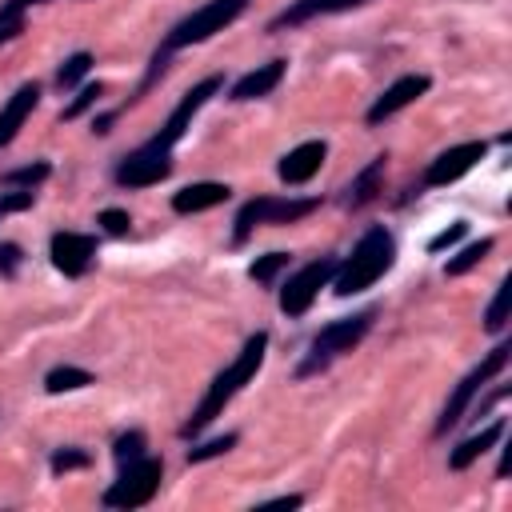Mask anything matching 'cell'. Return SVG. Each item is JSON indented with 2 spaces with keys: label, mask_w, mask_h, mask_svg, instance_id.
<instances>
[{
  "label": "cell",
  "mask_w": 512,
  "mask_h": 512,
  "mask_svg": "<svg viewBox=\"0 0 512 512\" xmlns=\"http://www.w3.org/2000/svg\"><path fill=\"white\" fill-rule=\"evenodd\" d=\"M464 232H468V224H464V220H456V224H448L444 232H436V236L428 240V252H444V248H452L456 240H464Z\"/></svg>",
  "instance_id": "1f68e13d"
},
{
  "label": "cell",
  "mask_w": 512,
  "mask_h": 512,
  "mask_svg": "<svg viewBox=\"0 0 512 512\" xmlns=\"http://www.w3.org/2000/svg\"><path fill=\"white\" fill-rule=\"evenodd\" d=\"M264 352H268V332H252L248 340H244V348L236 352V360L208 384V392H204V400L192 408V416L184 420V428H180V436H200L228 404H232V396L260 372V364H264Z\"/></svg>",
  "instance_id": "6da1fadb"
},
{
  "label": "cell",
  "mask_w": 512,
  "mask_h": 512,
  "mask_svg": "<svg viewBox=\"0 0 512 512\" xmlns=\"http://www.w3.org/2000/svg\"><path fill=\"white\" fill-rule=\"evenodd\" d=\"M316 208H320L316 196H256L236 212L232 244H244L260 224H292V220H304Z\"/></svg>",
  "instance_id": "5b68a950"
},
{
  "label": "cell",
  "mask_w": 512,
  "mask_h": 512,
  "mask_svg": "<svg viewBox=\"0 0 512 512\" xmlns=\"http://www.w3.org/2000/svg\"><path fill=\"white\" fill-rule=\"evenodd\" d=\"M36 104H40V84H36V80L20 84V88L8 96V104L0 108V148H8V144L16 140L20 124L32 116V108H36Z\"/></svg>",
  "instance_id": "2e32d148"
},
{
  "label": "cell",
  "mask_w": 512,
  "mask_h": 512,
  "mask_svg": "<svg viewBox=\"0 0 512 512\" xmlns=\"http://www.w3.org/2000/svg\"><path fill=\"white\" fill-rule=\"evenodd\" d=\"M160 476H164V464L156 456H140L132 464H120V476L104 488V504L108 508H144L156 488H160Z\"/></svg>",
  "instance_id": "52a82bcc"
},
{
  "label": "cell",
  "mask_w": 512,
  "mask_h": 512,
  "mask_svg": "<svg viewBox=\"0 0 512 512\" xmlns=\"http://www.w3.org/2000/svg\"><path fill=\"white\" fill-rule=\"evenodd\" d=\"M100 96H104V84H84V88L76 92V100L64 108V120H76V116H84L92 104H100Z\"/></svg>",
  "instance_id": "f1b7e54d"
},
{
  "label": "cell",
  "mask_w": 512,
  "mask_h": 512,
  "mask_svg": "<svg viewBox=\"0 0 512 512\" xmlns=\"http://www.w3.org/2000/svg\"><path fill=\"white\" fill-rule=\"evenodd\" d=\"M48 252H52L56 272H64V276H84L88 264H92V256H96V240H92L88 232H56L52 244H48Z\"/></svg>",
  "instance_id": "4fadbf2b"
},
{
  "label": "cell",
  "mask_w": 512,
  "mask_h": 512,
  "mask_svg": "<svg viewBox=\"0 0 512 512\" xmlns=\"http://www.w3.org/2000/svg\"><path fill=\"white\" fill-rule=\"evenodd\" d=\"M288 260H292L288 252H268V256H256V260H252V268H248V276H252L256 284H272V280H276V276L288 268Z\"/></svg>",
  "instance_id": "d4e9b609"
},
{
  "label": "cell",
  "mask_w": 512,
  "mask_h": 512,
  "mask_svg": "<svg viewBox=\"0 0 512 512\" xmlns=\"http://www.w3.org/2000/svg\"><path fill=\"white\" fill-rule=\"evenodd\" d=\"M324 156H328V144H324V140H304V144H296V148L280 160V180H284V184H308V180L320 172Z\"/></svg>",
  "instance_id": "9a60e30c"
},
{
  "label": "cell",
  "mask_w": 512,
  "mask_h": 512,
  "mask_svg": "<svg viewBox=\"0 0 512 512\" xmlns=\"http://www.w3.org/2000/svg\"><path fill=\"white\" fill-rule=\"evenodd\" d=\"M360 4H368V0H292L280 16H272V24H268V32H284V28H300V24H308V20H316V16H332V12H352V8H360Z\"/></svg>",
  "instance_id": "5bb4252c"
},
{
  "label": "cell",
  "mask_w": 512,
  "mask_h": 512,
  "mask_svg": "<svg viewBox=\"0 0 512 512\" xmlns=\"http://www.w3.org/2000/svg\"><path fill=\"white\" fill-rule=\"evenodd\" d=\"M20 268V248L16 244H0V272H16Z\"/></svg>",
  "instance_id": "836d02e7"
},
{
  "label": "cell",
  "mask_w": 512,
  "mask_h": 512,
  "mask_svg": "<svg viewBox=\"0 0 512 512\" xmlns=\"http://www.w3.org/2000/svg\"><path fill=\"white\" fill-rule=\"evenodd\" d=\"M284 72H288V60H268V64L244 72V76L232 84V100L244 104V100H260V96H268V92L284 80Z\"/></svg>",
  "instance_id": "ac0fdd59"
},
{
  "label": "cell",
  "mask_w": 512,
  "mask_h": 512,
  "mask_svg": "<svg viewBox=\"0 0 512 512\" xmlns=\"http://www.w3.org/2000/svg\"><path fill=\"white\" fill-rule=\"evenodd\" d=\"M48 172H52V164H48V160H32V164H20V168L4 172V176H0V184H20V188H36L40 180H48Z\"/></svg>",
  "instance_id": "cb8c5ba5"
},
{
  "label": "cell",
  "mask_w": 512,
  "mask_h": 512,
  "mask_svg": "<svg viewBox=\"0 0 512 512\" xmlns=\"http://www.w3.org/2000/svg\"><path fill=\"white\" fill-rule=\"evenodd\" d=\"M220 88H224V76H208V80L192 84V88H188V92L180 96V104L172 108V116L164 120V128H160V132H156L152 140H156L160 148H176V140H180V136L188 132L192 116H196V112H200V108H204V104H208V100H212V96H216Z\"/></svg>",
  "instance_id": "30bf717a"
},
{
  "label": "cell",
  "mask_w": 512,
  "mask_h": 512,
  "mask_svg": "<svg viewBox=\"0 0 512 512\" xmlns=\"http://www.w3.org/2000/svg\"><path fill=\"white\" fill-rule=\"evenodd\" d=\"M88 68H92V56H88V52H76V56H68V60L60 64L56 84H60V88H76V84L88 76Z\"/></svg>",
  "instance_id": "4316f807"
},
{
  "label": "cell",
  "mask_w": 512,
  "mask_h": 512,
  "mask_svg": "<svg viewBox=\"0 0 512 512\" xmlns=\"http://www.w3.org/2000/svg\"><path fill=\"white\" fill-rule=\"evenodd\" d=\"M392 264H396V240H392V232H388L384 224H372V228L356 240L352 256L336 264L332 292H336V296H356V292L372 288Z\"/></svg>",
  "instance_id": "7a4b0ae2"
},
{
  "label": "cell",
  "mask_w": 512,
  "mask_h": 512,
  "mask_svg": "<svg viewBox=\"0 0 512 512\" xmlns=\"http://www.w3.org/2000/svg\"><path fill=\"white\" fill-rule=\"evenodd\" d=\"M32 200H36V192H32V188L4 192V196H0V216H8V212H24V208H32Z\"/></svg>",
  "instance_id": "d6a6232c"
},
{
  "label": "cell",
  "mask_w": 512,
  "mask_h": 512,
  "mask_svg": "<svg viewBox=\"0 0 512 512\" xmlns=\"http://www.w3.org/2000/svg\"><path fill=\"white\" fill-rule=\"evenodd\" d=\"M148 448V440H144V432H124V436H116V444H112V456H116V464H132V460H140V456H148L144 452Z\"/></svg>",
  "instance_id": "484cf974"
},
{
  "label": "cell",
  "mask_w": 512,
  "mask_h": 512,
  "mask_svg": "<svg viewBox=\"0 0 512 512\" xmlns=\"http://www.w3.org/2000/svg\"><path fill=\"white\" fill-rule=\"evenodd\" d=\"M236 444V432H224V436H216V440H204V444H192L188 448V460L192 464H200V460H212V456H224L228 448Z\"/></svg>",
  "instance_id": "83f0119b"
},
{
  "label": "cell",
  "mask_w": 512,
  "mask_h": 512,
  "mask_svg": "<svg viewBox=\"0 0 512 512\" xmlns=\"http://www.w3.org/2000/svg\"><path fill=\"white\" fill-rule=\"evenodd\" d=\"M508 356H512V344L504 340V344H496L456 388H452V396H448V404H444V412H440V420H436V436H444L448 428H456L460 420H464V412H468V404L476 400V392L492 380V376H500L504 372V364H508Z\"/></svg>",
  "instance_id": "8992f818"
},
{
  "label": "cell",
  "mask_w": 512,
  "mask_h": 512,
  "mask_svg": "<svg viewBox=\"0 0 512 512\" xmlns=\"http://www.w3.org/2000/svg\"><path fill=\"white\" fill-rule=\"evenodd\" d=\"M88 452L84 448H56L52 452V472L60 476V472H72V468H88Z\"/></svg>",
  "instance_id": "f546056e"
},
{
  "label": "cell",
  "mask_w": 512,
  "mask_h": 512,
  "mask_svg": "<svg viewBox=\"0 0 512 512\" xmlns=\"http://www.w3.org/2000/svg\"><path fill=\"white\" fill-rule=\"evenodd\" d=\"M484 152H488L484 140H468V144H456V148L440 152V156L424 168V184H428V188H444V184L460 180L464 172L476 168V160H484Z\"/></svg>",
  "instance_id": "8fae6325"
},
{
  "label": "cell",
  "mask_w": 512,
  "mask_h": 512,
  "mask_svg": "<svg viewBox=\"0 0 512 512\" xmlns=\"http://www.w3.org/2000/svg\"><path fill=\"white\" fill-rule=\"evenodd\" d=\"M384 164H388V156H376V160H368V164L352 176V184L344 188V208H364V204L376 200L380 180H384Z\"/></svg>",
  "instance_id": "ffe728a7"
},
{
  "label": "cell",
  "mask_w": 512,
  "mask_h": 512,
  "mask_svg": "<svg viewBox=\"0 0 512 512\" xmlns=\"http://www.w3.org/2000/svg\"><path fill=\"white\" fill-rule=\"evenodd\" d=\"M172 172V148H160L156 140L140 144L136 152H128L116 164V184L124 188H152Z\"/></svg>",
  "instance_id": "9c48e42d"
},
{
  "label": "cell",
  "mask_w": 512,
  "mask_h": 512,
  "mask_svg": "<svg viewBox=\"0 0 512 512\" xmlns=\"http://www.w3.org/2000/svg\"><path fill=\"white\" fill-rule=\"evenodd\" d=\"M508 300H512V276H504V280L496 284V296H492V304H488V312H484V328H488V332H500V328L508 324Z\"/></svg>",
  "instance_id": "603a6c76"
},
{
  "label": "cell",
  "mask_w": 512,
  "mask_h": 512,
  "mask_svg": "<svg viewBox=\"0 0 512 512\" xmlns=\"http://www.w3.org/2000/svg\"><path fill=\"white\" fill-rule=\"evenodd\" d=\"M244 8H248V0H208V4H200L196 12H188L180 24H172V32L164 36V44H160L156 56H152V68H148V76H144V88L164 72V64H168L172 52H180V48H188V44H200V40L224 32ZM144 88H140V92H144Z\"/></svg>",
  "instance_id": "3957f363"
},
{
  "label": "cell",
  "mask_w": 512,
  "mask_h": 512,
  "mask_svg": "<svg viewBox=\"0 0 512 512\" xmlns=\"http://www.w3.org/2000/svg\"><path fill=\"white\" fill-rule=\"evenodd\" d=\"M232 196L228 184H216V180H200V184H184L176 196H172V212L180 216H196V212H208L216 204H224Z\"/></svg>",
  "instance_id": "e0dca14e"
},
{
  "label": "cell",
  "mask_w": 512,
  "mask_h": 512,
  "mask_svg": "<svg viewBox=\"0 0 512 512\" xmlns=\"http://www.w3.org/2000/svg\"><path fill=\"white\" fill-rule=\"evenodd\" d=\"M88 384H96L92 372L72 368V364H60V368H52V372L44 376V388H48L52 396H60V392H76V388H88Z\"/></svg>",
  "instance_id": "44dd1931"
},
{
  "label": "cell",
  "mask_w": 512,
  "mask_h": 512,
  "mask_svg": "<svg viewBox=\"0 0 512 512\" xmlns=\"http://www.w3.org/2000/svg\"><path fill=\"white\" fill-rule=\"evenodd\" d=\"M336 256H320V260H312V264H304L300 272H292L288 280H284V288H280V312L284 316H304L308 308H312V300L320 296V288H328L332 284V276H336Z\"/></svg>",
  "instance_id": "ba28073f"
},
{
  "label": "cell",
  "mask_w": 512,
  "mask_h": 512,
  "mask_svg": "<svg viewBox=\"0 0 512 512\" xmlns=\"http://www.w3.org/2000/svg\"><path fill=\"white\" fill-rule=\"evenodd\" d=\"M32 4H44V0H4L0 20H20V12H24V8H32Z\"/></svg>",
  "instance_id": "e575fe53"
},
{
  "label": "cell",
  "mask_w": 512,
  "mask_h": 512,
  "mask_svg": "<svg viewBox=\"0 0 512 512\" xmlns=\"http://www.w3.org/2000/svg\"><path fill=\"white\" fill-rule=\"evenodd\" d=\"M488 252H492V240L484 236V240H476V244L460 248V252H456L448 264H444V272H448V276H464V272H472V268H476V264H480Z\"/></svg>",
  "instance_id": "7402d4cb"
},
{
  "label": "cell",
  "mask_w": 512,
  "mask_h": 512,
  "mask_svg": "<svg viewBox=\"0 0 512 512\" xmlns=\"http://www.w3.org/2000/svg\"><path fill=\"white\" fill-rule=\"evenodd\" d=\"M100 228H104L108 236H128L132 220H128V212H120V208H104V212H100Z\"/></svg>",
  "instance_id": "4dcf8cb0"
},
{
  "label": "cell",
  "mask_w": 512,
  "mask_h": 512,
  "mask_svg": "<svg viewBox=\"0 0 512 512\" xmlns=\"http://www.w3.org/2000/svg\"><path fill=\"white\" fill-rule=\"evenodd\" d=\"M24 32V20H0V44H8V40H16Z\"/></svg>",
  "instance_id": "d590c367"
},
{
  "label": "cell",
  "mask_w": 512,
  "mask_h": 512,
  "mask_svg": "<svg viewBox=\"0 0 512 512\" xmlns=\"http://www.w3.org/2000/svg\"><path fill=\"white\" fill-rule=\"evenodd\" d=\"M372 320H376V308H364V312H356V316H340V320L324 324V328L312 336V344H308V352H304L296 376H316V372H324L336 356L352 352V348L368 336Z\"/></svg>",
  "instance_id": "277c9868"
},
{
  "label": "cell",
  "mask_w": 512,
  "mask_h": 512,
  "mask_svg": "<svg viewBox=\"0 0 512 512\" xmlns=\"http://www.w3.org/2000/svg\"><path fill=\"white\" fill-rule=\"evenodd\" d=\"M504 428H508L504 420H492V424H484L480 432H472L468 440H460V444L448 452V468H452V472H464L468 464H476V460H480V456H484L492 444H500Z\"/></svg>",
  "instance_id": "d6986e66"
},
{
  "label": "cell",
  "mask_w": 512,
  "mask_h": 512,
  "mask_svg": "<svg viewBox=\"0 0 512 512\" xmlns=\"http://www.w3.org/2000/svg\"><path fill=\"white\" fill-rule=\"evenodd\" d=\"M300 504H304L300 496H276V500H264L260 508H300Z\"/></svg>",
  "instance_id": "8d00e7d4"
},
{
  "label": "cell",
  "mask_w": 512,
  "mask_h": 512,
  "mask_svg": "<svg viewBox=\"0 0 512 512\" xmlns=\"http://www.w3.org/2000/svg\"><path fill=\"white\" fill-rule=\"evenodd\" d=\"M432 88V80L428 76H420V72H412V76H400V80H392L376 100H372V108H368V124H380V120H388V116H396L400 108H408V104H416L424 92Z\"/></svg>",
  "instance_id": "7c38bea8"
}]
</instances>
